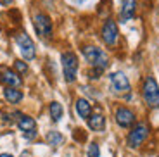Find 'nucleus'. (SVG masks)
Listing matches in <instances>:
<instances>
[{
  "label": "nucleus",
  "instance_id": "1a4fd4ad",
  "mask_svg": "<svg viewBox=\"0 0 159 157\" xmlns=\"http://www.w3.org/2000/svg\"><path fill=\"white\" fill-rule=\"evenodd\" d=\"M17 126H19V130L24 131V135L28 138L35 137L36 135V123L33 118H30V116H24V114H21L19 119H17Z\"/></svg>",
  "mask_w": 159,
  "mask_h": 157
},
{
  "label": "nucleus",
  "instance_id": "6ab92c4d",
  "mask_svg": "<svg viewBox=\"0 0 159 157\" xmlns=\"http://www.w3.org/2000/svg\"><path fill=\"white\" fill-rule=\"evenodd\" d=\"M14 69L19 73V74H24V73H28V66L23 62V61H16L14 62Z\"/></svg>",
  "mask_w": 159,
  "mask_h": 157
},
{
  "label": "nucleus",
  "instance_id": "f257e3e1",
  "mask_svg": "<svg viewBox=\"0 0 159 157\" xmlns=\"http://www.w3.org/2000/svg\"><path fill=\"white\" fill-rule=\"evenodd\" d=\"M85 59L90 62L92 67H99V69H106L109 66V57L106 52H102L97 47H85L83 48Z\"/></svg>",
  "mask_w": 159,
  "mask_h": 157
},
{
  "label": "nucleus",
  "instance_id": "4468645a",
  "mask_svg": "<svg viewBox=\"0 0 159 157\" xmlns=\"http://www.w3.org/2000/svg\"><path fill=\"white\" fill-rule=\"evenodd\" d=\"M4 97H5V100H7L9 104H19L21 100H23V93H21V90H17V88H14V87L5 88Z\"/></svg>",
  "mask_w": 159,
  "mask_h": 157
},
{
  "label": "nucleus",
  "instance_id": "7ed1b4c3",
  "mask_svg": "<svg viewBox=\"0 0 159 157\" xmlns=\"http://www.w3.org/2000/svg\"><path fill=\"white\" fill-rule=\"evenodd\" d=\"M143 98L151 107H159V87L154 78H147L143 83Z\"/></svg>",
  "mask_w": 159,
  "mask_h": 157
},
{
  "label": "nucleus",
  "instance_id": "6e6552de",
  "mask_svg": "<svg viewBox=\"0 0 159 157\" xmlns=\"http://www.w3.org/2000/svg\"><path fill=\"white\" fill-rule=\"evenodd\" d=\"M118 26H116V23L112 19L106 21V24H104L102 28V40L104 43L109 45V47H112V45H116V42H118Z\"/></svg>",
  "mask_w": 159,
  "mask_h": 157
},
{
  "label": "nucleus",
  "instance_id": "ddd939ff",
  "mask_svg": "<svg viewBox=\"0 0 159 157\" xmlns=\"http://www.w3.org/2000/svg\"><path fill=\"white\" fill-rule=\"evenodd\" d=\"M88 126H90V130H93V131H102L104 126H106V118H104L100 112L90 114V116H88Z\"/></svg>",
  "mask_w": 159,
  "mask_h": 157
},
{
  "label": "nucleus",
  "instance_id": "0eeeda50",
  "mask_svg": "<svg viewBox=\"0 0 159 157\" xmlns=\"http://www.w3.org/2000/svg\"><path fill=\"white\" fill-rule=\"evenodd\" d=\"M109 83H111L112 92H116V93H126V92H130V81L119 71H116V73H112L109 76Z\"/></svg>",
  "mask_w": 159,
  "mask_h": 157
},
{
  "label": "nucleus",
  "instance_id": "2eb2a0df",
  "mask_svg": "<svg viewBox=\"0 0 159 157\" xmlns=\"http://www.w3.org/2000/svg\"><path fill=\"white\" fill-rule=\"evenodd\" d=\"M76 112H78L80 118L88 119V116L92 114L90 102H88V100H85V98H78V100H76Z\"/></svg>",
  "mask_w": 159,
  "mask_h": 157
},
{
  "label": "nucleus",
  "instance_id": "39448f33",
  "mask_svg": "<svg viewBox=\"0 0 159 157\" xmlns=\"http://www.w3.org/2000/svg\"><path fill=\"white\" fill-rule=\"evenodd\" d=\"M16 43L19 47V52L26 61H33L36 55V50H35V43H33V40L30 38L26 33H19L16 36Z\"/></svg>",
  "mask_w": 159,
  "mask_h": 157
},
{
  "label": "nucleus",
  "instance_id": "4be33fe9",
  "mask_svg": "<svg viewBox=\"0 0 159 157\" xmlns=\"http://www.w3.org/2000/svg\"><path fill=\"white\" fill-rule=\"evenodd\" d=\"M21 157H31V155H30L28 152H23V154H21Z\"/></svg>",
  "mask_w": 159,
  "mask_h": 157
},
{
  "label": "nucleus",
  "instance_id": "20e7f679",
  "mask_svg": "<svg viewBox=\"0 0 159 157\" xmlns=\"http://www.w3.org/2000/svg\"><path fill=\"white\" fill-rule=\"evenodd\" d=\"M33 24H35V29L40 35V38H50L52 36V21L47 14L36 12L33 17Z\"/></svg>",
  "mask_w": 159,
  "mask_h": 157
},
{
  "label": "nucleus",
  "instance_id": "a211bd4d",
  "mask_svg": "<svg viewBox=\"0 0 159 157\" xmlns=\"http://www.w3.org/2000/svg\"><path fill=\"white\" fill-rule=\"evenodd\" d=\"M99 154H100V150H99V145H97V143H90V145H88V152H87L88 157H99Z\"/></svg>",
  "mask_w": 159,
  "mask_h": 157
},
{
  "label": "nucleus",
  "instance_id": "f03ea898",
  "mask_svg": "<svg viewBox=\"0 0 159 157\" xmlns=\"http://www.w3.org/2000/svg\"><path fill=\"white\" fill-rule=\"evenodd\" d=\"M61 62H62V73L68 83H73L76 79V73H78V59L73 52H64L61 55Z\"/></svg>",
  "mask_w": 159,
  "mask_h": 157
},
{
  "label": "nucleus",
  "instance_id": "9b49d317",
  "mask_svg": "<svg viewBox=\"0 0 159 157\" xmlns=\"http://www.w3.org/2000/svg\"><path fill=\"white\" fill-rule=\"evenodd\" d=\"M0 81L4 83V85H7V87H21V83H23V79H21V76L17 74V73H14V71L11 69H2L0 71Z\"/></svg>",
  "mask_w": 159,
  "mask_h": 157
},
{
  "label": "nucleus",
  "instance_id": "aec40b11",
  "mask_svg": "<svg viewBox=\"0 0 159 157\" xmlns=\"http://www.w3.org/2000/svg\"><path fill=\"white\" fill-rule=\"evenodd\" d=\"M0 2H2L4 5H11L12 4V0H0Z\"/></svg>",
  "mask_w": 159,
  "mask_h": 157
},
{
  "label": "nucleus",
  "instance_id": "dca6fc26",
  "mask_svg": "<svg viewBox=\"0 0 159 157\" xmlns=\"http://www.w3.org/2000/svg\"><path fill=\"white\" fill-rule=\"evenodd\" d=\"M48 110H50V118L54 121H61V118H62V105L59 102H52Z\"/></svg>",
  "mask_w": 159,
  "mask_h": 157
},
{
  "label": "nucleus",
  "instance_id": "f3484780",
  "mask_svg": "<svg viewBox=\"0 0 159 157\" xmlns=\"http://www.w3.org/2000/svg\"><path fill=\"white\" fill-rule=\"evenodd\" d=\"M47 141H48V145L57 147L64 141V138H62V135H61L59 131H48L47 133Z\"/></svg>",
  "mask_w": 159,
  "mask_h": 157
},
{
  "label": "nucleus",
  "instance_id": "412c9836",
  "mask_svg": "<svg viewBox=\"0 0 159 157\" xmlns=\"http://www.w3.org/2000/svg\"><path fill=\"white\" fill-rule=\"evenodd\" d=\"M0 157H14V155H11V154H0Z\"/></svg>",
  "mask_w": 159,
  "mask_h": 157
},
{
  "label": "nucleus",
  "instance_id": "f8f14e48",
  "mask_svg": "<svg viewBox=\"0 0 159 157\" xmlns=\"http://www.w3.org/2000/svg\"><path fill=\"white\" fill-rule=\"evenodd\" d=\"M137 11V0H123V7H121V21H130L135 16Z\"/></svg>",
  "mask_w": 159,
  "mask_h": 157
},
{
  "label": "nucleus",
  "instance_id": "9d476101",
  "mask_svg": "<svg viewBox=\"0 0 159 157\" xmlns=\"http://www.w3.org/2000/svg\"><path fill=\"white\" fill-rule=\"evenodd\" d=\"M116 123L121 128H130L135 123V114L131 112L130 109H126V107H119L116 110Z\"/></svg>",
  "mask_w": 159,
  "mask_h": 157
},
{
  "label": "nucleus",
  "instance_id": "423d86ee",
  "mask_svg": "<svg viewBox=\"0 0 159 157\" xmlns=\"http://www.w3.org/2000/svg\"><path fill=\"white\" fill-rule=\"evenodd\" d=\"M149 135V128L143 123H140V124H137L133 130L130 131V135H128V145L131 147V149H137V147H140L143 143V140L147 138Z\"/></svg>",
  "mask_w": 159,
  "mask_h": 157
},
{
  "label": "nucleus",
  "instance_id": "5701e85b",
  "mask_svg": "<svg viewBox=\"0 0 159 157\" xmlns=\"http://www.w3.org/2000/svg\"><path fill=\"white\" fill-rule=\"evenodd\" d=\"M78 2H83V0H78Z\"/></svg>",
  "mask_w": 159,
  "mask_h": 157
}]
</instances>
